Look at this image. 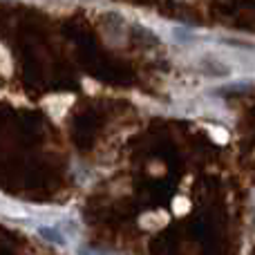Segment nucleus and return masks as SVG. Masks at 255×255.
Returning a JSON list of instances; mask_svg holds the SVG:
<instances>
[{"mask_svg": "<svg viewBox=\"0 0 255 255\" xmlns=\"http://www.w3.org/2000/svg\"><path fill=\"white\" fill-rule=\"evenodd\" d=\"M199 67H202L204 74H208V76H226L229 74V67L222 65V63L213 56H204L202 61H199Z\"/></svg>", "mask_w": 255, "mask_h": 255, "instance_id": "nucleus-1", "label": "nucleus"}, {"mask_svg": "<svg viewBox=\"0 0 255 255\" xmlns=\"http://www.w3.org/2000/svg\"><path fill=\"white\" fill-rule=\"evenodd\" d=\"M70 103H72L70 94H67V97H49L47 101H45V108H47V110L52 112L54 117H61L63 112L70 108Z\"/></svg>", "mask_w": 255, "mask_h": 255, "instance_id": "nucleus-2", "label": "nucleus"}, {"mask_svg": "<svg viewBox=\"0 0 255 255\" xmlns=\"http://www.w3.org/2000/svg\"><path fill=\"white\" fill-rule=\"evenodd\" d=\"M38 235L43 240H47V242L58 244V247H63V244H65V238H63L56 229H52V226H43V229H38Z\"/></svg>", "mask_w": 255, "mask_h": 255, "instance_id": "nucleus-3", "label": "nucleus"}]
</instances>
